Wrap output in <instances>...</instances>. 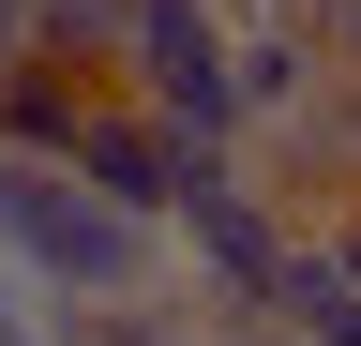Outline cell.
Here are the masks:
<instances>
[{
  "label": "cell",
  "instance_id": "obj_1",
  "mask_svg": "<svg viewBox=\"0 0 361 346\" xmlns=\"http://www.w3.org/2000/svg\"><path fill=\"white\" fill-rule=\"evenodd\" d=\"M166 256H180V301L196 316H256L271 271L301 256V196L256 151H196L180 166V211H166Z\"/></svg>",
  "mask_w": 361,
  "mask_h": 346
},
{
  "label": "cell",
  "instance_id": "obj_2",
  "mask_svg": "<svg viewBox=\"0 0 361 346\" xmlns=\"http://www.w3.org/2000/svg\"><path fill=\"white\" fill-rule=\"evenodd\" d=\"M121 91L166 121L180 151H241V75H226V0H135Z\"/></svg>",
  "mask_w": 361,
  "mask_h": 346
},
{
  "label": "cell",
  "instance_id": "obj_3",
  "mask_svg": "<svg viewBox=\"0 0 361 346\" xmlns=\"http://www.w3.org/2000/svg\"><path fill=\"white\" fill-rule=\"evenodd\" d=\"M226 75H241V151H271L286 121H316V91H331L316 0H226Z\"/></svg>",
  "mask_w": 361,
  "mask_h": 346
},
{
  "label": "cell",
  "instance_id": "obj_4",
  "mask_svg": "<svg viewBox=\"0 0 361 346\" xmlns=\"http://www.w3.org/2000/svg\"><path fill=\"white\" fill-rule=\"evenodd\" d=\"M61 166H75L90 196H121V211H151V226H166V211H180V166H196V151H180L166 121H151V106H135L121 75H106V91H90V121H75V151H61Z\"/></svg>",
  "mask_w": 361,
  "mask_h": 346
},
{
  "label": "cell",
  "instance_id": "obj_5",
  "mask_svg": "<svg viewBox=\"0 0 361 346\" xmlns=\"http://www.w3.org/2000/svg\"><path fill=\"white\" fill-rule=\"evenodd\" d=\"M90 91H106V75H75V61H16V75H0V151H16V166H61L75 121H90Z\"/></svg>",
  "mask_w": 361,
  "mask_h": 346
},
{
  "label": "cell",
  "instance_id": "obj_6",
  "mask_svg": "<svg viewBox=\"0 0 361 346\" xmlns=\"http://www.w3.org/2000/svg\"><path fill=\"white\" fill-rule=\"evenodd\" d=\"M121 30H135V0H30V61L121 75Z\"/></svg>",
  "mask_w": 361,
  "mask_h": 346
},
{
  "label": "cell",
  "instance_id": "obj_7",
  "mask_svg": "<svg viewBox=\"0 0 361 346\" xmlns=\"http://www.w3.org/2000/svg\"><path fill=\"white\" fill-rule=\"evenodd\" d=\"M301 226H316V256H331V271L361 286V181H346V196H316V211H301Z\"/></svg>",
  "mask_w": 361,
  "mask_h": 346
},
{
  "label": "cell",
  "instance_id": "obj_8",
  "mask_svg": "<svg viewBox=\"0 0 361 346\" xmlns=\"http://www.w3.org/2000/svg\"><path fill=\"white\" fill-rule=\"evenodd\" d=\"M0 346H61V316H45V301H30L16 271H0Z\"/></svg>",
  "mask_w": 361,
  "mask_h": 346
},
{
  "label": "cell",
  "instance_id": "obj_9",
  "mask_svg": "<svg viewBox=\"0 0 361 346\" xmlns=\"http://www.w3.org/2000/svg\"><path fill=\"white\" fill-rule=\"evenodd\" d=\"M316 46H331V75H361V0H316Z\"/></svg>",
  "mask_w": 361,
  "mask_h": 346
},
{
  "label": "cell",
  "instance_id": "obj_10",
  "mask_svg": "<svg viewBox=\"0 0 361 346\" xmlns=\"http://www.w3.org/2000/svg\"><path fill=\"white\" fill-rule=\"evenodd\" d=\"M211 346H301V331H271V316H211Z\"/></svg>",
  "mask_w": 361,
  "mask_h": 346
},
{
  "label": "cell",
  "instance_id": "obj_11",
  "mask_svg": "<svg viewBox=\"0 0 361 346\" xmlns=\"http://www.w3.org/2000/svg\"><path fill=\"white\" fill-rule=\"evenodd\" d=\"M30 61V0H0V75H16Z\"/></svg>",
  "mask_w": 361,
  "mask_h": 346
}]
</instances>
